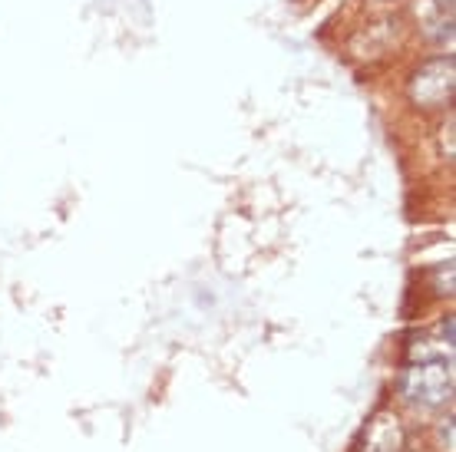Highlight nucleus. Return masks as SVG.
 <instances>
[{
    "label": "nucleus",
    "instance_id": "1",
    "mask_svg": "<svg viewBox=\"0 0 456 452\" xmlns=\"http://www.w3.org/2000/svg\"><path fill=\"white\" fill-rule=\"evenodd\" d=\"M450 370L444 367V360L436 363H423L420 367H411L403 374V393L411 403H420V407H440L444 400H450Z\"/></svg>",
    "mask_w": 456,
    "mask_h": 452
},
{
    "label": "nucleus",
    "instance_id": "2",
    "mask_svg": "<svg viewBox=\"0 0 456 452\" xmlns=\"http://www.w3.org/2000/svg\"><path fill=\"white\" fill-rule=\"evenodd\" d=\"M450 93H453V60H436L417 73L413 100L420 106H436V102L450 100Z\"/></svg>",
    "mask_w": 456,
    "mask_h": 452
}]
</instances>
